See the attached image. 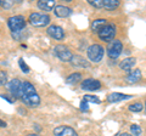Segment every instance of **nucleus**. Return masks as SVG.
I'll use <instances>...</instances> for the list:
<instances>
[{
	"mask_svg": "<svg viewBox=\"0 0 146 136\" xmlns=\"http://www.w3.org/2000/svg\"><path fill=\"white\" fill-rule=\"evenodd\" d=\"M88 110H89V103L83 100V101L80 102V111H82V112H86Z\"/></svg>",
	"mask_w": 146,
	"mask_h": 136,
	"instance_id": "28",
	"label": "nucleus"
},
{
	"mask_svg": "<svg viewBox=\"0 0 146 136\" xmlns=\"http://www.w3.org/2000/svg\"><path fill=\"white\" fill-rule=\"evenodd\" d=\"M131 98L130 95H125V94H121V92H112L107 96V101L108 102H118V101H123V100H128Z\"/></svg>",
	"mask_w": 146,
	"mask_h": 136,
	"instance_id": "14",
	"label": "nucleus"
},
{
	"mask_svg": "<svg viewBox=\"0 0 146 136\" xmlns=\"http://www.w3.org/2000/svg\"><path fill=\"white\" fill-rule=\"evenodd\" d=\"M54 52L55 55L58 57V60L62 61V62H71L72 60V56L73 53L70 49H68L66 45H56V46L54 48Z\"/></svg>",
	"mask_w": 146,
	"mask_h": 136,
	"instance_id": "7",
	"label": "nucleus"
},
{
	"mask_svg": "<svg viewBox=\"0 0 146 136\" xmlns=\"http://www.w3.org/2000/svg\"><path fill=\"white\" fill-rule=\"evenodd\" d=\"M80 79H82V74H80V73H73V74H71V75H68V77H67L66 81H67L68 84L74 85V84L78 83Z\"/></svg>",
	"mask_w": 146,
	"mask_h": 136,
	"instance_id": "20",
	"label": "nucleus"
},
{
	"mask_svg": "<svg viewBox=\"0 0 146 136\" xmlns=\"http://www.w3.org/2000/svg\"><path fill=\"white\" fill-rule=\"evenodd\" d=\"M7 26L13 34L21 33V32L26 28V20H25V17L21 15L11 16L7 18Z\"/></svg>",
	"mask_w": 146,
	"mask_h": 136,
	"instance_id": "2",
	"label": "nucleus"
},
{
	"mask_svg": "<svg viewBox=\"0 0 146 136\" xmlns=\"http://www.w3.org/2000/svg\"><path fill=\"white\" fill-rule=\"evenodd\" d=\"M116 33H117V29H116V26L115 24H112V23H107L106 26H104L102 27V29L99 32L98 35H99V38L104 40V42H112L113 39H115L116 37Z\"/></svg>",
	"mask_w": 146,
	"mask_h": 136,
	"instance_id": "5",
	"label": "nucleus"
},
{
	"mask_svg": "<svg viewBox=\"0 0 146 136\" xmlns=\"http://www.w3.org/2000/svg\"><path fill=\"white\" fill-rule=\"evenodd\" d=\"M46 32L50 37L54 38L55 40H63V38H65V32H63V29L60 26H55V24L50 26Z\"/></svg>",
	"mask_w": 146,
	"mask_h": 136,
	"instance_id": "10",
	"label": "nucleus"
},
{
	"mask_svg": "<svg viewBox=\"0 0 146 136\" xmlns=\"http://www.w3.org/2000/svg\"><path fill=\"white\" fill-rule=\"evenodd\" d=\"M86 53H88V58L94 62V63H98L100 62L104 58V55H105V49L99 44H93L90 45L86 50Z\"/></svg>",
	"mask_w": 146,
	"mask_h": 136,
	"instance_id": "3",
	"label": "nucleus"
},
{
	"mask_svg": "<svg viewBox=\"0 0 146 136\" xmlns=\"http://www.w3.org/2000/svg\"><path fill=\"white\" fill-rule=\"evenodd\" d=\"M18 65H20V68H21V71L23 72V73H28V72H29V67L26 65V62L23 61V58H20V60H18Z\"/></svg>",
	"mask_w": 146,
	"mask_h": 136,
	"instance_id": "25",
	"label": "nucleus"
},
{
	"mask_svg": "<svg viewBox=\"0 0 146 136\" xmlns=\"http://www.w3.org/2000/svg\"><path fill=\"white\" fill-rule=\"evenodd\" d=\"M123 51V44L117 39H113L112 42L108 43V46H107V55L112 60H116L121 56V53Z\"/></svg>",
	"mask_w": 146,
	"mask_h": 136,
	"instance_id": "6",
	"label": "nucleus"
},
{
	"mask_svg": "<svg viewBox=\"0 0 146 136\" xmlns=\"http://www.w3.org/2000/svg\"><path fill=\"white\" fill-rule=\"evenodd\" d=\"M22 84L23 83L18 79H12L10 83L7 84L9 92L12 95V97L15 100L21 98V96H22Z\"/></svg>",
	"mask_w": 146,
	"mask_h": 136,
	"instance_id": "8",
	"label": "nucleus"
},
{
	"mask_svg": "<svg viewBox=\"0 0 146 136\" xmlns=\"http://www.w3.org/2000/svg\"><path fill=\"white\" fill-rule=\"evenodd\" d=\"M89 4L91 6L96 9H102L104 7V0H89Z\"/></svg>",
	"mask_w": 146,
	"mask_h": 136,
	"instance_id": "24",
	"label": "nucleus"
},
{
	"mask_svg": "<svg viewBox=\"0 0 146 136\" xmlns=\"http://www.w3.org/2000/svg\"><path fill=\"white\" fill-rule=\"evenodd\" d=\"M29 23L34 27H45L50 23V16L48 13H40V12H33L29 15Z\"/></svg>",
	"mask_w": 146,
	"mask_h": 136,
	"instance_id": "4",
	"label": "nucleus"
},
{
	"mask_svg": "<svg viewBox=\"0 0 146 136\" xmlns=\"http://www.w3.org/2000/svg\"><path fill=\"white\" fill-rule=\"evenodd\" d=\"M118 136H133V135H130V134H127V133H123V134L118 135Z\"/></svg>",
	"mask_w": 146,
	"mask_h": 136,
	"instance_id": "31",
	"label": "nucleus"
},
{
	"mask_svg": "<svg viewBox=\"0 0 146 136\" xmlns=\"http://www.w3.org/2000/svg\"><path fill=\"white\" fill-rule=\"evenodd\" d=\"M21 100L23 101L25 105L29 107H36L40 103V97L36 94V90L34 85L29 81H25L22 84V96Z\"/></svg>",
	"mask_w": 146,
	"mask_h": 136,
	"instance_id": "1",
	"label": "nucleus"
},
{
	"mask_svg": "<svg viewBox=\"0 0 146 136\" xmlns=\"http://www.w3.org/2000/svg\"><path fill=\"white\" fill-rule=\"evenodd\" d=\"M100 88H101V83L93 78L85 79V80H83V83L80 84V89L88 90V91H95V90H99Z\"/></svg>",
	"mask_w": 146,
	"mask_h": 136,
	"instance_id": "9",
	"label": "nucleus"
},
{
	"mask_svg": "<svg viewBox=\"0 0 146 136\" xmlns=\"http://www.w3.org/2000/svg\"><path fill=\"white\" fill-rule=\"evenodd\" d=\"M7 81V73L5 71H0V85H4Z\"/></svg>",
	"mask_w": 146,
	"mask_h": 136,
	"instance_id": "26",
	"label": "nucleus"
},
{
	"mask_svg": "<svg viewBox=\"0 0 146 136\" xmlns=\"http://www.w3.org/2000/svg\"><path fill=\"white\" fill-rule=\"evenodd\" d=\"M34 128H35V131H42V128H40V125L39 124H34Z\"/></svg>",
	"mask_w": 146,
	"mask_h": 136,
	"instance_id": "29",
	"label": "nucleus"
},
{
	"mask_svg": "<svg viewBox=\"0 0 146 136\" xmlns=\"http://www.w3.org/2000/svg\"><path fill=\"white\" fill-rule=\"evenodd\" d=\"M106 24H107V21L105 18L95 20V21H93V23H91V32H93V33H99V32L102 29V27Z\"/></svg>",
	"mask_w": 146,
	"mask_h": 136,
	"instance_id": "18",
	"label": "nucleus"
},
{
	"mask_svg": "<svg viewBox=\"0 0 146 136\" xmlns=\"http://www.w3.org/2000/svg\"><path fill=\"white\" fill-rule=\"evenodd\" d=\"M144 110V105L141 102H135V103H131L129 106V111L130 112H134V113H138V112H141Z\"/></svg>",
	"mask_w": 146,
	"mask_h": 136,
	"instance_id": "21",
	"label": "nucleus"
},
{
	"mask_svg": "<svg viewBox=\"0 0 146 136\" xmlns=\"http://www.w3.org/2000/svg\"><path fill=\"white\" fill-rule=\"evenodd\" d=\"M54 12H55V15H56L57 17L65 18V17H68V16L71 15V13H72V10H71L70 7H67V6L57 5V6H55Z\"/></svg>",
	"mask_w": 146,
	"mask_h": 136,
	"instance_id": "12",
	"label": "nucleus"
},
{
	"mask_svg": "<svg viewBox=\"0 0 146 136\" xmlns=\"http://www.w3.org/2000/svg\"><path fill=\"white\" fill-rule=\"evenodd\" d=\"M71 63L74 67H84V68H86V67L90 66L89 62L86 60H84V58L82 56H79V55H73L72 60H71Z\"/></svg>",
	"mask_w": 146,
	"mask_h": 136,
	"instance_id": "15",
	"label": "nucleus"
},
{
	"mask_svg": "<svg viewBox=\"0 0 146 136\" xmlns=\"http://www.w3.org/2000/svg\"><path fill=\"white\" fill-rule=\"evenodd\" d=\"M83 100L84 101H86V102H93V103H100V100H99V97L98 96H93V95H85V96L83 97Z\"/></svg>",
	"mask_w": 146,
	"mask_h": 136,
	"instance_id": "23",
	"label": "nucleus"
},
{
	"mask_svg": "<svg viewBox=\"0 0 146 136\" xmlns=\"http://www.w3.org/2000/svg\"><path fill=\"white\" fill-rule=\"evenodd\" d=\"M135 63H136V60L134 57H128V58H124V60L121 62L119 67H121V69L128 72V71H131V68L135 66Z\"/></svg>",
	"mask_w": 146,
	"mask_h": 136,
	"instance_id": "16",
	"label": "nucleus"
},
{
	"mask_svg": "<svg viewBox=\"0 0 146 136\" xmlns=\"http://www.w3.org/2000/svg\"><path fill=\"white\" fill-rule=\"evenodd\" d=\"M26 136H39V135H36V134H27Z\"/></svg>",
	"mask_w": 146,
	"mask_h": 136,
	"instance_id": "32",
	"label": "nucleus"
},
{
	"mask_svg": "<svg viewBox=\"0 0 146 136\" xmlns=\"http://www.w3.org/2000/svg\"><path fill=\"white\" fill-rule=\"evenodd\" d=\"M130 131H131V134L135 135V136H141V133H143L141 128L139 125H136V124H131L130 125Z\"/></svg>",
	"mask_w": 146,
	"mask_h": 136,
	"instance_id": "22",
	"label": "nucleus"
},
{
	"mask_svg": "<svg viewBox=\"0 0 146 136\" xmlns=\"http://www.w3.org/2000/svg\"><path fill=\"white\" fill-rule=\"evenodd\" d=\"M140 79H141V71L140 69L131 71L125 78L127 83H129V84H134V83H136V81H139Z\"/></svg>",
	"mask_w": 146,
	"mask_h": 136,
	"instance_id": "17",
	"label": "nucleus"
},
{
	"mask_svg": "<svg viewBox=\"0 0 146 136\" xmlns=\"http://www.w3.org/2000/svg\"><path fill=\"white\" fill-rule=\"evenodd\" d=\"M119 6V0H104V7L107 10H115Z\"/></svg>",
	"mask_w": 146,
	"mask_h": 136,
	"instance_id": "19",
	"label": "nucleus"
},
{
	"mask_svg": "<svg viewBox=\"0 0 146 136\" xmlns=\"http://www.w3.org/2000/svg\"><path fill=\"white\" fill-rule=\"evenodd\" d=\"M54 135L55 136H78V134L73 130L71 126H57V128L54 129Z\"/></svg>",
	"mask_w": 146,
	"mask_h": 136,
	"instance_id": "11",
	"label": "nucleus"
},
{
	"mask_svg": "<svg viewBox=\"0 0 146 136\" xmlns=\"http://www.w3.org/2000/svg\"><path fill=\"white\" fill-rule=\"evenodd\" d=\"M145 113H146V103H145Z\"/></svg>",
	"mask_w": 146,
	"mask_h": 136,
	"instance_id": "33",
	"label": "nucleus"
},
{
	"mask_svg": "<svg viewBox=\"0 0 146 136\" xmlns=\"http://www.w3.org/2000/svg\"><path fill=\"white\" fill-rule=\"evenodd\" d=\"M55 1L54 0H39L38 1V7L42 11H52L55 9Z\"/></svg>",
	"mask_w": 146,
	"mask_h": 136,
	"instance_id": "13",
	"label": "nucleus"
},
{
	"mask_svg": "<svg viewBox=\"0 0 146 136\" xmlns=\"http://www.w3.org/2000/svg\"><path fill=\"white\" fill-rule=\"evenodd\" d=\"M0 128H6V123L0 119Z\"/></svg>",
	"mask_w": 146,
	"mask_h": 136,
	"instance_id": "30",
	"label": "nucleus"
},
{
	"mask_svg": "<svg viewBox=\"0 0 146 136\" xmlns=\"http://www.w3.org/2000/svg\"><path fill=\"white\" fill-rule=\"evenodd\" d=\"M12 4L13 1H10V0H0V6H3L4 9H10Z\"/></svg>",
	"mask_w": 146,
	"mask_h": 136,
	"instance_id": "27",
	"label": "nucleus"
}]
</instances>
